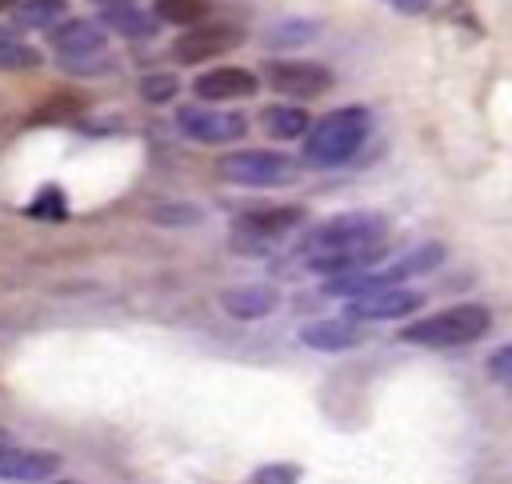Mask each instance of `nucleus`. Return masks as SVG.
I'll use <instances>...</instances> for the list:
<instances>
[{
	"label": "nucleus",
	"mask_w": 512,
	"mask_h": 484,
	"mask_svg": "<svg viewBox=\"0 0 512 484\" xmlns=\"http://www.w3.org/2000/svg\"><path fill=\"white\" fill-rule=\"evenodd\" d=\"M384 216L376 212H344L324 220L320 228H312L300 244V260L312 272L324 276H340V272H360L364 264H372L384 248Z\"/></svg>",
	"instance_id": "nucleus-1"
},
{
	"label": "nucleus",
	"mask_w": 512,
	"mask_h": 484,
	"mask_svg": "<svg viewBox=\"0 0 512 484\" xmlns=\"http://www.w3.org/2000/svg\"><path fill=\"white\" fill-rule=\"evenodd\" d=\"M372 132V120L364 108H332L304 132V164L312 168H340L348 164Z\"/></svg>",
	"instance_id": "nucleus-2"
},
{
	"label": "nucleus",
	"mask_w": 512,
	"mask_h": 484,
	"mask_svg": "<svg viewBox=\"0 0 512 484\" xmlns=\"http://www.w3.org/2000/svg\"><path fill=\"white\" fill-rule=\"evenodd\" d=\"M488 328H492V312L484 304H456V308H444V312L404 324L400 340L416 344V348H464V344H476L480 336H488Z\"/></svg>",
	"instance_id": "nucleus-3"
},
{
	"label": "nucleus",
	"mask_w": 512,
	"mask_h": 484,
	"mask_svg": "<svg viewBox=\"0 0 512 484\" xmlns=\"http://www.w3.org/2000/svg\"><path fill=\"white\" fill-rule=\"evenodd\" d=\"M52 48L60 52V64L68 72H104L108 68V36H104V24L96 20H64V24H52Z\"/></svg>",
	"instance_id": "nucleus-4"
},
{
	"label": "nucleus",
	"mask_w": 512,
	"mask_h": 484,
	"mask_svg": "<svg viewBox=\"0 0 512 484\" xmlns=\"http://www.w3.org/2000/svg\"><path fill=\"white\" fill-rule=\"evenodd\" d=\"M296 160H288L284 152H268V148H244V152H228L220 160V176L244 188H276V184H292L296 180Z\"/></svg>",
	"instance_id": "nucleus-5"
},
{
	"label": "nucleus",
	"mask_w": 512,
	"mask_h": 484,
	"mask_svg": "<svg viewBox=\"0 0 512 484\" xmlns=\"http://www.w3.org/2000/svg\"><path fill=\"white\" fill-rule=\"evenodd\" d=\"M420 304H424V296L396 280V284H376L368 292L348 296L344 316L348 320H400V316H412Z\"/></svg>",
	"instance_id": "nucleus-6"
},
{
	"label": "nucleus",
	"mask_w": 512,
	"mask_h": 484,
	"mask_svg": "<svg viewBox=\"0 0 512 484\" xmlns=\"http://www.w3.org/2000/svg\"><path fill=\"white\" fill-rule=\"evenodd\" d=\"M300 220H304V208H296V204L256 208V212H244V216L236 220L232 240H236V248H244V252H260V248H268L272 240L288 236Z\"/></svg>",
	"instance_id": "nucleus-7"
},
{
	"label": "nucleus",
	"mask_w": 512,
	"mask_h": 484,
	"mask_svg": "<svg viewBox=\"0 0 512 484\" xmlns=\"http://www.w3.org/2000/svg\"><path fill=\"white\" fill-rule=\"evenodd\" d=\"M176 124L188 140H200V144H232L248 132V120L240 112H224V108H200V104H188L176 112Z\"/></svg>",
	"instance_id": "nucleus-8"
},
{
	"label": "nucleus",
	"mask_w": 512,
	"mask_h": 484,
	"mask_svg": "<svg viewBox=\"0 0 512 484\" xmlns=\"http://www.w3.org/2000/svg\"><path fill=\"white\" fill-rule=\"evenodd\" d=\"M240 40H244V32L236 24H188V32L176 36L172 56L180 64H204V60H216V56L232 52Z\"/></svg>",
	"instance_id": "nucleus-9"
},
{
	"label": "nucleus",
	"mask_w": 512,
	"mask_h": 484,
	"mask_svg": "<svg viewBox=\"0 0 512 484\" xmlns=\"http://www.w3.org/2000/svg\"><path fill=\"white\" fill-rule=\"evenodd\" d=\"M268 84H272V92H280L288 100H312L332 88V72L312 60H272Z\"/></svg>",
	"instance_id": "nucleus-10"
},
{
	"label": "nucleus",
	"mask_w": 512,
	"mask_h": 484,
	"mask_svg": "<svg viewBox=\"0 0 512 484\" xmlns=\"http://www.w3.org/2000/svg\"><path fill=\"white\" fill-rule=\"evenodd\" d=\"M260 88V80L248 72V68H232V64H224V68H208V72H200L196 76V84H192V92L200 96V100H244V96H252Z\"/></svg>",
	"instance_id": "nucleus-11"
},
{
	"label": "nucleus",
	"mask_w": 512,
	"mask_h": 484,
	"mask_svg": "<svg viewBox=\"0 0 512 484\" xmlns=\"http://www.w3.org/2000/svg\"><path fill=\"white\" fill-rule=\"evenodd\" d=\"M300 340L312 348V352H348L364 340L360 332V320H348V316H324V320H312L300 328Z\"/></svg>",
	"instance_id": "nucleus-12"
},
{
	"label": "nucleus",
	"mask_w": 512,
	"mask_h": 484,
	"mask_svg": "<svg viewBox=\"0 0 512 484\" xmlns=\"http://www.w3.org/2000/svg\"><path fill=\"white\" fill-rule=\"evenodd\" d=\"M56 468H60L56 452L0 444V480H40V476H52Z\"/></svg>",
	"instance_id": "nucleus-13"
},
{
	"label": "nucleus",
	"mask_w": 512,
	"mask_h": 484,
	"mask_svg": "<svg viewBox=\"0 0 512 484\" xmlns=\"http://www.w3.org/2000/svg\"><path fill=\"white\" fill-rule=\"evenodd\" d=\"M220 304L236 320H260V316H268L280 304V292L268 288V284H236V288L220 292Z\"/></svg>",
	"instance_id": "nucleus-14"
},
{
	"label": "nucleus",
	"mask_w": 512,
	"mask_h": 484,
	"mask_svg": "<svg viewBox=\"0 0 512 484\" xmlns=\"http://www.w3.org/2000/svg\"><path fill=\"white\" fill-rule=\"evenodd\" d=\"M260 124H264V132H268L272 140H296V136L308 132L312 120H308V112L296 108V104H272V108H264Z\"/></svg>",
	"instance_id": "nucleus-15"
},
{
	"label": "nucleus",
	"mask_w": 512,
	"mask_h": 484,
	"mask_svg": "<svg viewBox=\"0 0 512 484\" xmlns=\"http://www.w3.org/2000/svg\"><path fill=\"white\" fill-rule=\"evenodd\" d=\"M64 12H68L64 0H16L12 4V16L24 28H52V24H60Z\"/></svg>",
	"instance_id": "nucleus-16"
},
{
	"label": "nucleus",
	"mask_w": 512,
	"mask_h": 484,
	"mask_svg": "<svg viewBox=\"0 0 512 484\" xmlns=\"http://www.w3.org/2000/svg\"><path fill=\"white\" fill-rule=\"evenodd\" d=\"M444 260V248L440 244H424V248H416V252H408V256H400L396 264H388L380 276L384 280H404V276H416V272H428V268H436Z\"/></svg>",
	"instance_id": "nucleus-17"
},
{
	"label": "nucleus",
	"mask_w": 512,
	"mask_h": 484,
	"mask_svg": "<svg viewBox=\"0 0 512 484\" xmlns=\"http://www.w3.org/2000/svg\"><path fill=\"white\" fill-rule=\"evenodd\" d=\"M208 16V0H156V20L164 24H200Z\"/></svg>",
	"instance_id": "nucleus-18"
},
{
	"label": "nucleus",
	"mask_w": 512,
	"mask_h": 484,
	"mask_svg": "<svg viewBox=\"0 0 512 484\" xmlns=\"http://www.w3.org/2000/svg\"><path fill=\"white\" fill-rule=\"evenodd\" d=\"M24 68H40V52L32 44H20L16 36L0 32V72H24Z\"/></svg>",
	"instance_id": "nucleus-19"
},
{
	"label": "nucleus",
	"mask_w": 512,
	"mask_h": 484,
	"mask_svg": "<svg viewBox=\"0 0 512 484\" xmlns=\"http://www.w3.org/2000/svg\"><path fill=\"white\" fill-rule=\"evenodd\" d=\"M104 20H108L116 32H124V36H148V32H152V20H148L144 12H136V8H124V4H112V8L104 12Z\"/></svg>",
	"instance_id": "nucleus-20"
},
{
	"label": "nucleus",
	"mask_w": 512,
	"mask_h": 484,
	"mask_svg": "<svg viewBox=\"0 0 512 484\" xmlns=\"http://www.w3.org/2000/svg\"><path fill=\"white\" fill-rule=\"evenodd\" d=\"M312 32H316V24H308V20H288V24H276V28L268 32V44H304V40H312Z\"/></svg>",
	"instance_id": "nucleus-21"
},
{
	"label": "nucleus",
	"mask_w": 512,
	"mask_h": 484,
	"mask_svg": "<svg viewBox=\"0 0 512 484\" xmlns=\"http://www.w3.org/2000/svg\"><path fill=\"white\" fill-rule=\"evenodd\" d=\"M28 216L64 220V216H68V204H64V196H60L56 188H44V192H40V200H32V204H28Z\"/></svg>",
	"instance_id": "nucleus-22"
},
{
	"label": "nucleus",
	"mask_w": 512,
	"mask_h": 484,
	"mask_svg": "<svg viewBox=\"0 0 512 484\" xmlns=\"http://www.w3.org/2000/svg\"><path fill=\"white\" fill-rule=\"evenodd\" d=\"M140 92H144L148 104H164V100L176 96V76H172V72H164V76H144Z\"/></svg>",
	"instance_id": "nucleus-23"
},
{
	"label": "nucleus",
	"mask_w": 512,
	"mask_h": 484,
	"mask_svg": "<svg viewBox=\"0 0 512 484\" xmlns=\"http://www.w3.org/2000/svg\"><path fill=\"white\" fill-rule=\"evenodd\" d=\"M80 96H52L44 108H36L32 112V120H60V116H72V112H80Z\"/></svg>",
	"instance_id": "nucleus-24"
},
{
	"label": "nucleus",
	"mask_w": 512,
	"mask_h": 484,
	"mask_svg": "<svg viewBox=\"0 0 512 484\" xmlns=\"http://www.w3.org/2000/svg\"><path fill=\"white\" fill-rule=\"evenodd\" d=\"M256 484H296V468L288 464H268L256 472Z\"/></svg>",
	"instance_id": "nucleus-25"
},
{
	"label": "nucleus",
	"mask_w": 512,
	"mask_h": 484,
	"mask_svg": "<svg viewBox=\"0 0 512 484\" xmlns=\"http://www.w3.org/2000/svg\"><path fill=\"white\" fill-rule=\"evenodd\" d=\"M152 220H160V224H196L200 212L196 208H156Z\"/></svg>",
	"instance_id": "nucleus-26"
},
{
	"label": "nucleus",
	"mask_w": 512,
	"mask_h": 484,
	"mask_svg": "<svg viewBox=\"0 0 512 484\" xmlns=\"http://www.w3.org/2000/svg\"><path fill=\"white\" fill-rule=\"evenodd\" d=\"M508 364H512V348H500L492 356V380L496 384H508Z\"/></svg>",
	"instance_id": "nucleus-27"
},
{
	"label": "nucleus",
	"mask_w": 512,
	"mask_h": 484,
	"mask_svg": "<svg viewBox=\"0 0 512 484\" xmlns=\"http://www.w3.org/2000/svg\"><path fill=\"white\" fill-rule=\"evenodd\" d=\"M396 12H404V16H416V12H424L432 0H388Z\"/></svg>",
	"instance_id": "nucleus-28"
},
{
	"label": "nucleus",
	"mask_w": 512,
	"mask_h": 484,
	"mask_svg": "<svg viewBox=\"0 0 512 484\" xmlns=\"http://www.w3.org/2000/svg\"><path fill=\"white\" fill-rule=\"evenodd\" d=\"M12 4H16V0H0V12H4V8H12Z\"/></svg>",
	"instance_id": "nucleus-29"
},
{
	"label": "nucleus",
	"mask_w": 512,
	"mask_h": 484,
	"mask_svg": "<svg viewBox=\"0 0 512 484\" xmlns=\"http://www.w3.org/2000/svg\"><path fill=\"white\" fill-rule=\"evenodd\" d=\"M64 484H68V480H64Z\"/></svg>",
	"instance_id": "nucleus-30"
}]
</instances>
